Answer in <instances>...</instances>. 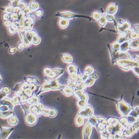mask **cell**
<instances>
[{
	"instance_id": "cell-1",
	"label": "cell",
	"mask_w": 139,
	"mask_h": 139,
	"mask_svg": "<svg viewBox=\"0 0 139 139\" xmlns=\"http://www.w3.org/2000/svg\"><path fill=\"white\" fill-rule=\"evenodd\" d=\"M116 63L122 69L126 71L132 69L133 67L138 66L139 65L138 62L135 61V60H132V59H128V58H126V59H124V58L119 59L116 61Z\"/></svg>"
},
{
	"instance_id": "cell-2",
	"label": "cell",
	"mask_w": 139,
	"mask_h": 139,
	"mask_svg": "<svg viewBox=\"0 0 139 139\" xmlns=\"http://www.w3.org/2000/svg\"><path fill=\"white\" fill-rule=\"evenodd\" d=\"M108 46L109 47V49L110 50V52L111 56V60L112 63H114L116 62L117 60L119 59H121V58H128V59H132L131 56L128 54L127 53H125L124 52H119L118 51H114L113 49L111 48V46L109 44L108 45Z\"/></svg>"
},
{
	"instance_id": "cell-3",
	"label": "cell",
	"mask_w": 139,
	"mask_h": 139,
	"mask_svg": "<svg viewBox=\"0 0 139 139\" xmlns=\"http://www.w3.org/2000/svg\"><path fill=\"white\" fill-rule=\"evenodd\" d=\"M56 16L60 17L61 18H65L67 20H70L75 18H86L88 19L89 20H91L92 18L89 16H84V15H80L77 14H75L72 13L69 11H65V12H57L55 15Z\"/></svg>"
},
{
	"instance_id": "cell-4",
	"label": "cell",
	"mask_w": 139,
	"mask_h": 139,
	"mask_svg": "<svg viewBox=\"0 0 139 139\" xmlns=\"http://www.w3.org/2000/svg\"><path fill=\"white\" fill-rule=\"evenodd\" d=\"M117 109L120 114L123 117H126L129 115L131 110L132 109L130 105H128L122 100L117 103Z\"/></svg>"
},
{
	"instance_id": "cell-5",
	"label": "cell",
	"mask_w": 139,
	"mask_h": 139,
	"mask_svg": "<svg viewBox=\"0 0 139 139\" xmlns=\"http://www.w3.org/2000/svg\"><path fill=\"white\" fill-rule=\"evenodd\" d=\"M63 86H61L58 84V80H53L52 81H49L43 86L42 90H48L50 89H60L63 88Z\"/></svg>"
},
{
	"instance_id": "cell-6",
	"label": "cell",
	"mask_w": 139,
	"mask_h": 139,
	"mask_svg": "<svg viewBox=\"0 0 139 139\" xmlns=\"http://www.w3.org/2000/svg\"><path fill=\"white\" fill-rule=\"evenodd\" d=\"M93 114L94 110L92 107L89 105H87L85 108L81 109V110L79 111L78 115L84 117V118H88V117L91 116Z\"/></svg>"
},
{
	"instance_id": "cell-7",
	"label": "cell",
	"mask_w": 139,
	"mask_h": 139,
	"mask_svg": "<svg viewBox=\"0 0 139 139\" xmlns=\"http://www.w3.org/2000/svg\"><path fill=\"white\" fill-rule=\"evenodd\" d=\"M92 132V126L90 122H88L84 127L83 135L84 138H89Z\"/></svg>"
},
{
	"instance_id": "cell-8",
	"label": "cell",
	"mask_w": 139,
	"mask_h": 139,
	"mask_svg": "<svg viewBox=\"0 0 139 139\" xmlns=\"http://www.w3.org/2000/svg\"><path fill=\"white\" fill-rule=\"evenodd\" d=\"M117 4L116 3H111L109 5V6L107 8L106 12L107 14H110V15H115L116 12L117 11Z\"/></svg>"
},
{
	"instance_id": "cell-9",
	"label": "cell",
	"mask_w": 139,
	"mask_h": 139,
	"mask_svg": "<svg viewBox=\"0 0 139 139\" xmlns=\"http://www.w3.org/2000/svg\"><path fill=\"white\" fill-rule=\"evenodd\" d=\"M64 72L63 70H60V69H55L53 71H51V72L48 75L49 76L50 78H55L60 76L61 74L63 73Z\"/></svg>"
},
{
	"instance_id": "cell-10",
	"label": "cell",
	"mask_w": 139,
	"mask_h": 139,
	"mask_svg": "<svg viewBox=\"0 0 139 139\" xmlns=\"http://www.w3.org/2000/svg\"><path fill=\"white\" fill-rule=\"evenodd\" d=\"M130 49L132 51L139 50V38L132 41H130Z\"/></svg>"
},
{
	"instance_id": "cell-11",
	"label": "cell",
	"mask_w": 139,
	"mask_h": 139,
	"mask_svg": "<svg viewBox=\"0 0 139 139\" xmlns=\"http://www.w3.org/2000/svg\"><path fill=\"white\" fill-rule=\"evenodd\" d=\"M130 41H126L123 42V43L120 44V50L121 52H126L129 49H130Z\"/></svg>"
},
{
	"instance_id": "cell-12",
	"label": "cell",
	"mask_w": 139,
	"mask_h": 139,
	"mask_svg": "<svg viewBox=\"0 0 139 139\" xmlns=\"http://www.w3.org/2000/svg\"><path fill=\"white\" fill-rule=\"evenodd\" d=\"M107 22H108V21H107V19H106V15L101 14L100 17L98 20V23L99 25L101 27V28L103 29V27H104L107 24Z\"/></svg>"
},
{
	"instance_id": "cell-13",
	"label": "cell",
	"mask_w": 139,
	"mask_h": 139,
	"mask_svg": "<svg viewBox=\"0 0 139 139\" xmlns=\"http://www.w3.org/2000/svg\"><path fill=\"white\" fill-rule=\"evenodd\" d=\"M69 25L68 20L61 18L58 21V25L62 29H66Z\"/></svg>"
},
{
	"instance_id": "cell-14",
	"label": "cell",
	"mask_w": 139,
	"mask_h": 139,
	"mask_svg": "<svg viewBox=\"0 0 139 139\" xmlns=\"http://www.w3.org/2000/svg\"><path fill=\"white\" fill-rule=\"evenodd\" d=\"M29 7H30V8L33 10V11H35L37 10V9L39 8V3H37V2L35 1H31L29 4Z\"/></svg>"
},
{
	"instance_id": "cell-15",
	"label": "cell",
	"mask_w": 139,
	"mask_h": 139,
	"mask_svg": "<svg viewBox=\"0 0 139 139\" xmlns=\"http://www.w3.org/2000/svg\"><path fill=\"white\" fill-rule=\"evenodd\" d=\"M63 61H65L66 63H70L72 62V57L68 55V54H63L61 56Z\"/></svg>"
},
{
	"instance_id": "cell-16",
	"label": "cell",
	"mask_w": 139,
	"mask_h": 139,
	"mask_svg": "<svg viewBox=\"0 0 139 139\" xmlns=\"http://www.w3.org/2000/svg\"><path fill=\"white\" fill-rule=\"evenodd\" d=\"M62 92L64 94H65L67 96L71 95L73 93V89L71 87L67 86L66 87H63V89L62 90Z\"/></svg>"
},
{
	"instance_id": "cell-17",
	"label": "cell",
	"mask_w": 139,
	"mask_h": 139,
	"mask_svg": "<svg viewBox=\"0 0 139 139\" xmlns=\"http://www.w3.org/2000/svg\"><path fill=\"white\" fill-rule=\"evenodd\" d=\"M90 118L89 119V121L90 122V124H91V125L95 126V127L97 126V125L98 124V120L97 119V117H95L94 116H91L90 117Z\"/></svg>"
},
{
	"instance_id": "cell-18",
	"label": "cell",
	"mask_w": 139,
	"mask_h": 139,
	"mask_svg": "<svg viewBox=\"0 0 139 139\" xmlns=\"http://www.w3.org/2000/svg\"><path fill=\"white\" fill-rule=\"evenodd\" d=\"M67 71L69 73H76L77 72V67L75 65H70L67 67Z\"/></svg>"
},
{
	"instance_id": "cell-19",
	"label": "cell",
	"mask_w": 139,
	"mask_h": 139,
	"mask_svg": "<svg viewBox=\"0 0 139 139\" xmlns=\"http://www.w3.org/2000/svg\"><path fill=\"white\" fill-rule=\"evenodd\" d=\"M84 122V117L78 115L76 119V124L78 126H81L83 125Z\"/></svg>"
},
{
	"instance_id": "cell-20",
	"label": "cell",
	"mask_w": 139,
	"mask_h": 139,
	"mask_svg": "<svg viewBox=\"0 0 139 139\" xmlns=\"http://www.w3.org/2000/svg\"><path fill=\"white\" fill-rule=\"evenodd\" d=\"M137 119V118H136V117H133V116H131V115H129L127 117V118L128 124H129V125L133 124L135 122H136Z\"/></svg>"
},
{
	"instance_id": "cell-21",
	"label": "cell",
	"mask_w": 139,
	"mask_h": 139,
	"mask_svg": "<svg viewBox=\"0 0 139 139\" xmlns=\"http://www.w3.org/2000/svg\"><path fill=\"white\" fill-rule=\"evenodd\" d=\"M101 14L100 12H99L98 11H95L93 12L92 13V20L94 21H98L99 18L100 17Z\"/></svg>"
},
{
	"instance_id": "cell-22",
	"label": "cell",
	"mask_w": 139,
	"mask_h": 139,
	"mask_svg": "<svg viewBox=\"0 0 139 139\" xmlns=\"http://www.w3.org/2000/svg\"><path fill=\"white\" fill-rule=\"evenodd\" d=\"M21 0H10L9 1V5L12 7H15L18 6L19 3Z\"/></svg>"
},
{
	"instance_id": "cell-23",
	"label": "cell",
	"mask_w": 139,
	"mask_h": 139,
	"mask_svg": "<svg viewBox=\"0 0 139 139\" xmlns=\"http://www.w3.org/2000/svg\"><path fill=\"white\" fill-rule=\"evenodd\" d=\"M13 130V129H4V130H2L1 132V136H3L2 138H6L7 136L10 134V133Z\"/></svg>"
},
{
	"instance_id": "cell-24",
	"label": "cell",
	"mask_w": 139,
	"mask_h": 139,
	"mask_svg": "<svg viewBox=\"0 0 139 139\" xmlns=\"http://www.w3.org/2000/svg\"><path fill=\"white\" fill-rule=\"evenodd\" d=\"M111 48L113 49L114 51H118L120 50V44H119V42H115L114 44H112L111 46Z\"/></svg>"
},
{
	"instance_id": "cell-25",
	"label": "cell",
	"mask_w": 139,
	"mask_h": 139,
	"mask_svg": "<svg viewBox=\"0 0 139 139\" xmlns=\"http://www.w3.org/2000/svg\"><path fill=\"white\" fill-rule=\"evenodd\" d=\"M87 103V101H85L84 100L79 99V100L78 101V102H77V106L79 107L80 108L82 109V108H85V107L86 106Z\"/></svg>"
},
{
	"instance_id": "cell-26",
	"label": "cell",
	"mask_w": 139,
	"mask_h": 139,
	"mask_svg": "<svg viewBox=\"0 0 139 139\" xmlns=\"http://www.w3.org/2000/svg\"><path fill=\"white\" fill-rule=\"evenodd\" d=\"M22 11L25 13L26 16H30L32 13V12H33V10L30 8V7H29V5H27V6H26V7H25L24 9H23Z\"/></svg>"
},
{
	"instance_id": "cell-27",
	"label": "cell",
	"mask_w": 139,
	"mask_h": 139,
	"mask_svg": "<svg viewBox=\"0 0 139 139\" xmlns=\"http://www.w3.org/2000/svg\"><path fill=\"white\" fill-rule=\"evenodd\" d=\"M94 72V69L93 67L91 66H88L85 68V74L87 75H89L91 73Z\"/></svg>"
},
{
	"instance_id": "cell-28",
	"label": "cell",
	"mask_w": 139,
	"mask_h": 139,
	"mask_svg": "<svg viewBox=\"0 0 139 139\" xmlns=\"http://www.w3.org/2000/svg\"><path fill=\"white\" fill-rule=\"evenodd\" d=\"M138 38H139V34L137 33L136 32H135V31H132V33H131L130 39L135 40L137 39Z\"/></svg>"
},
{
	"instance_id": "cell-29",
	"label": "cell",
	"mask_w": 139,
	"mask_h": 139,
	"mask_svg": "<svg viewBox=\"0 0 139 139\" xmlns=\"http://www.w3.org/2000/svg\"><path fill=\"white\" fill-rule=\"evenodd\" d=\"M4 11L6 13H8V14H11L13 12V7H12V6H7L4 8Z\"/></svg>"
},
{
	"instance_id": "cell-30",
	"label": "cell",
	"mask_w": 139,
	"mask_h": 139,
	"mask_svg": "<svg viewBox=\"0 0 139 139\" xmlns=\"http://www.w3.org/2000/svg\"><path fill=\"white\" fill-rule=\"evenodd\" d=\"M106 19H107V21H108V22H114V21L116 20L114 16V15H113L106 14Z\"/></svg>"
},
{
	"instance_id": "cell-31",
	"label": "cell",
	"mask_w": 139,
	"mask_h": 139,
	"mask_svg": "<svg viewBox=\"0 0 139 139\" xmlns=\"http://www.w3.org/2000/svg\"><path fill=\"white\" fill-rule=\"evenodd\" d=\"M40 41H41L40 37L37 35H35V36H34L33 40H32V42H33V43L35 45L39 44L40 42Z\"/></svg>"
},
{
	"instance_id": "cell-32",
	"label": "cell",
	"mask_w": 139,
	"mask_h": 139,
	"mask_svg": "<svg viewBox=\"0 0 139 139\" xmlns=\"http://www.w3.org/2000/svg\"><path fill=\"white\" fill-rule=\"evenodd\" d=\"M42 13H43V11H42V10L41 9H40V8L37 9V10H36L34 11L35 15L37 17H41V15H42Z\"/></svg>"
},
{
	"instance_id": "cell-33",
	"label": "cell",
	"mask_w": 139,
	"mask_h": 139,
	"mask_svg": "<svg viewBox=\"0 0 139 139\" xmlns=\"http://www.w3.org/2000/svg\"><path fill=\"white\" fill-rule=\"evenodd\" d=\"M27 6V5L26 3L24 1H21L20 3H19V5H18V7H20L21 8V10H23L24 9L25 7H26V6Z\"/></svg>"
},
{
	"instance_id": "cell-34",
	"label": "cell",
	"mask_w": 139,
	"mask_h": 139,
	"mask_svg": "<svg viewBox=\"0 0 139 139\" xmlns=\"http://www.w3.org/2000/svg\"><path fill=\"white\" fill-rule=\"evenodd\" d=\"M77 77V74L76 73H71V75L70 76V80H71V81H73V80H76V78Z\"/></svg>"
},
{
	"instance_id": "cell-35",
	"label": "cell",
	"mask_w": 139,
	"mask_h": 139,
	"mask_svg": "<svg viewBox=\"0 0 139 139\" xmlns=\"http://www.w3.org/2000/svg\"><path fill=\"white\" fill-rule=\"evenodd\" d=\"M132 70H133V72H134L137 76H139V67H138V66L133 67Z\"/></svg>"
},
{
	"instance_id": "cell-36",
	"label": "cell",
	"mask_w": 139,
	"mask_h": 139,
	"mask_svg": "<svg viewBox=\"0 0 139 139\" xmlns=\"http://www.w3.org/2000/svg\"><path fill=\"white\" fill-rule=\"evenodd\" d=\"M57 114V112L55 109H51L50 110V113H49V115L51 117H53L56 116Z\"/></svg>"
},
{
	"instance_id": "cell-37",
	"label": "cell",
	"mask_w": 139,
	"mask_h": 139,
	"mask_svg": "<svg viewBox=\"0 0 139 139\" xmlns=\"http://www.w3.org/2000/svg\"><path fill=\"white\" fill-rule=\"evenodd\" d=\"M12 22H11L10 20H5L4 21V25L7 27H10L11 26Z\"/></svg>"
},
{
	"instance_id": "cell-38",
	"label": "cell",
	"mask_w": 139,
	"mask_h": 139,
	"mask_svg": "<svg viewBox=\"0 0 139 139\" xmlns=\"http://www.w3.org/2000/svg\"><path fill=\"white\" fill-rule=\"evenodd\" d=\"M3 19L4 20H9L10 18V14L8 13H5L3 15Z\"/></svg>"
},
{
	"instance_id": "cell-39",
	"label": "cell",
	"mask_w": 139,
	"mask_h": 139,
	"mask_svg": "<svg viewBox=\"0 0 139 139\" xmlns=\"http://www.w3.org/2000/svg\"><path fill=\"white\" fill-rule=\"evenodd\" d=\"M50 109H45L43 111V114L45 115H49V113H50Z\"/></svg>"
},
{
	"instance_id": "cell-40",
	"label": "cell",
	"mask_w": 139,
	"mask_h": 139,
	"mask_svg": "<svg viewBox=\"0 0 139 139\" xmlns=\"http://www.w3.org/2000/svg\"><path fill=\"white\" fill-rule=\"evenodd\" d=\"M133 30L135 32H136L137 33H138L139 34V25H136L134 26V28H133Z\"/></svg>"
},
{
	"instance_id": "cell-41",
	"label": "cell",
	"mask_w": 139,
	"mask_h": 139,
	"mask_svg": "<svg viewBox=\"0 0 139 139\" xmlns=\"http://www.w3.org/2000/svg\"><path fill=\"white\" fill-rule=\"evenodd\" d=\"M24 47H25V45L24 43H20L18 46V49L19 50H21L24 49Z\"/></svg>"
},
{
	"instance_id": "cell-42",
	"label": "cell",
	"mask_w": 139,
	"mask_h": 139,
	"mask_svg": "<svg viewBox=\"0 0 139 139\" xmlns=\"http://www.w3.org/2000/svg\"><path fill=\"white\" fill-rule=\"evenodd\" d=\"M51 69H50L49 68H46L45 70L44 71V72H45V73L46 75H49L50 72H51Z\"/></svg>"
},
{
	"instance_id": "cell-43",
	"label": "cell",
	"mask_w": 139,
	"mask_h": 139,
	"mask_svg": "<svg viewBox=\"0 0 139 139\" xmlns=\"http://www.w3.org/2000/svg\"><path fill=\"white\" fill-rule=\"evenodd\" d=\"M16 51V48L15 47H11V49H10V52L11 53H15Z\"/></svg>"
},
{
	"instance_id": "cell-44",
	"label": "cell",
	"mask_w": 139,
	"mask_h": 139,
	"mask_svg": "<svg viewBox=\"0 0 139 139\" xmlns=\"http://www.w3.org/2000/svg\"><path fill=\"white\" fill-rule=\"evenodd\" d=\"M134 60L137 62H139V56L136 55L134 57Z\"/></svg>"
},
{
	"instance_id": "cell-45",
	"label": "cell",
	"mask_w": 139,
	"mask_h": 139,
	"mask_svg": "<svg viewBox=\"0 0 139 139\" xmlns=\"http://www.w3.org/2000/svg\"><path fill=\"white\" fill-rule=\"evenodd\" d=\"M134 109L136 111V112L137 113V114H138V115H139V106L136 107V108H135Z\"/></svg>"
},
{
	"instance_id": "cell-46",
	"label": "cell",
	"mask_w": 139,
	"mask_h": 139,
	"mask_svg": "<svg viewBox=\"0 0 139 139\" xmlns=\"http://www.w3.org/2000/svg\"><path fill=\"white\" fill-rule=\"evenodd\" d=\"M137 94L138 96H139V91H137Z\"/></svg>"
},
{
	"instance_id": "cell-47",
	"label": "cell",
	"mask_w": 139,
	"mask_h": 139,
	"mask_svg": "<svg viewBox=\"0 0 139 139\" xmlns=\"http://www.w3.org/2000/svg\"><path fill=\"white\" fill-rule=\"evenodd\" d=\"M138 63H139V62H138Z\"/></svg>"
}]
</instances>
